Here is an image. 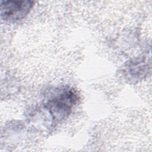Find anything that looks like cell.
<instances>
[{
	"label": "cell",
	"instance_id": "7a4b0ae2",
	"mask_svg": "<svg viewBox=\"0 0 152 152\" xmlns=\"http://www.w3.org/2000/svg\"><path fill=\"white\" fill-rule=\"evenodd\" d=\"M32 1H1V18L7 21H15L24 18L31 11Z\"/></svg>",
	"mask_w": 152,
	"mask_h": 152
},
{
	"label": "cell",
	"instance_id": "6da1fadb",
	"mask_svg": "<svg viewBox=\"0 0 152 152\" xmlns=\"http://www.w3.org/2000/svg\"><path fill=\"white\" fill-rule=\"evenodd\" d=\"M78 99L75 90L71 88H64L48 99L46 107L53 121L58 122L68 117Z\"/></svg>",
	"mask_w": 152,
	"mask_h": 152
}]
</instances>
